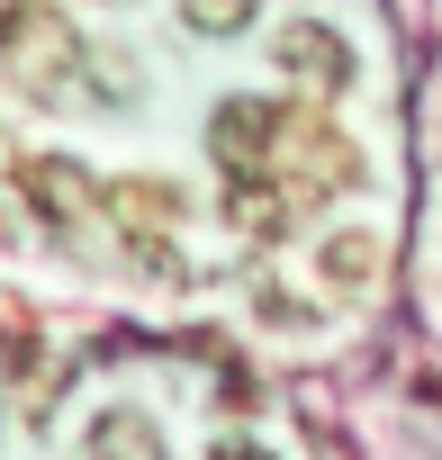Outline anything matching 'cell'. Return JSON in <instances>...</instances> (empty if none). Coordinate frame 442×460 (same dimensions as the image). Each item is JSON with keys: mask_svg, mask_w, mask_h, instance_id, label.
I'll list each match as a JSON object with an SVG mask.
<instances>
[{"mask_svg": "<svg viewBox=\"0 0 442 460\" xmlns=\"http://www.w3.org/2000/svg\"><path fill=\"white\" fill-rule=\"evenodd\" d=\"M271 55H280V73H289L298 91H325V100H334V91L352 82V46H343L325 19H289V28L271 37Z\"/></svg>", "mask_w": 442, "mask_h": 460, "instance_id": "6da1fadb", "label": "cell"}, {"mask_svg": "<svg viewBox=\"0 0 442 460\" xmlns=\"http://www.w3.org/2000/svg\"><path fill=\"white\" fill-rule=\"evenodd\" d=\"M208 145H217V163L244 181V172L271 163V145H280V109H271V100H226V109L208 118Z\"/></svg>", "mask_w": 442, "mask_h": 460, "instance_id": "7a4b0ae2", "label": "cell"}, {"mask_svg": "<svg viewBox=\"0 0 442 460\" xmlns=\"http://www.w3.org/2000/svg\"><path fill=\"white\" fill-rule=\"evenodd\" d=\"M82 451H91V460H163V433H154L145 415H127V406H100L91 433H82Z\"/></svg>", "mask_w": 442, "mask_h": 460, "instance_id": "3957f363", "label": "cell"}, {"mask_svg": "<svg viewBox=\"0 0 442 460\" xmlns=\"http://www.w3.org/2000/svg\"><path fill=\"white\" fill-rule=\"evenodd\" d=\"M316 271H325L334 289H352V280H370V271H379V235H370V226H343V235H325V253H316Z\"/></svg>", "mask_w": 442, "mask_h": 460, "instance_id": "277c9868", "label": "cell"}, {"mask_svg": "<svg viewBox=\"0 0 442 460\" xmlns=\"http://www.w3.org/2000/svg\"><path fill=\"white\" fill-rule=\"evenodd\" d=\"M262 19V0H181V28L190 37H244Z\"/></svg>", "mask_w": 442, "mask_h": 460, "instance_id": "5b68a950", "label": "cell"}, {"mask_svg": "<svg viewBox=\"0 0 442 460\" xmlns=\"http://www.w3.org/2000/svg\"><path fill=\"white\" fill-rule=\"evenodd\" d=\"M28 190L64 217V208H82V199H91V172H73V163H28Z\"/></svg>", "mask_w": 442, "mask_h": 460, "instance_id": "8992f818", "label": "cell"}, {"mask_svg": "<svg viewBox=\"0 0 442 460\" xmlns=\"http://www.w3.org/2000/svg\"><path fill=\"white\" fill-rule=\"evenodd\" d=\"M208 460H280V451H262L253 433H226V442H208Z\"/></svg>", "mask_w": 442, "mask_h": 460, "instance_id": "52a82bcc", "label": "cell"}, {"mask_svg": "<svg viewBox=\"0 0 442 460\" xmlns=\"http://www.w3.org/2000/svg\"><path fill=\"white\" fill-rule=\"evenodd\" d=\"M19 19H28V0H0V37H19Z\"/></svg>", "mask_w": 442, "mask_h": 460, "instance_id": "ba28073f", "label": "cell"}]
</instances>
